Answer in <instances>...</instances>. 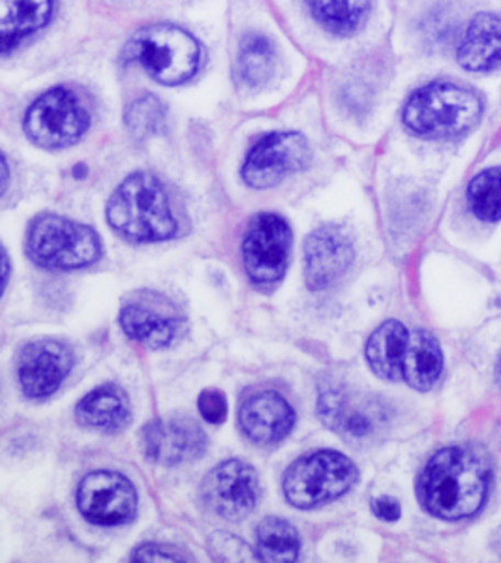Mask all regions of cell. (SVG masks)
<instances>
[{
	"instance_id": "obj_1",
	"label": "cell",
	"mask_w": 501,
	"mask_h": 563,
	"mask_svg": "<svg viewBox=\"0 0 501 563\" xmlns=\"http://www.w3.org/2000/svg\"><path fill=\"white\" fill-rule=\"evenodd\" d=\"M490 485V464L466 445L439 449L419 475L417 496L426 511L444 520H463L481 511Z\"/></svg>"
},
{
	"instance_id": "obj_2",
	"label": "cell",
	"mask_w": 501,
	"mask_h": 563,
	"mask_svg": "<svg viewBox=\"0 0 501 563\" xmlns=\"http://www.w3.org/2000/svg\"><path fill=\"white\" fill-rule=\"evenodd\" d=\"M105 214L111 228L134 243H162L177 233L166 188L148 172L129 175L111 196Z\"/></svg>"
},
{
	"instance_id": "obj_3",
	"label": "cell",
	"mask_w": 501,
	"mask_h": 563,
	"mask_svg": "<svg viewBox=\"0 0 501 563\" xmlns=\"http://www.w3.org/2000/svg\"><path fill=\"white\" fill-rule=\"evenodd\" d=\"M482 98L463 85L436 81L415 90L404 106L405 129L428 140H449L476 129Z\"/></svg>"
},
{
	"instance_id": "obj_4",
	"label": "cell",
	"mask_w": 501,
	"mask_h": 563,
	"mask_svg": "<svg viewBox=\"0 0 501 563\" xmlns=\"http://www.w3.org/2000/svg\"><path fill=\"white\" fill-rule=\"evenodd\" d=\"M123 58L135 63L158 84L175 87L190 81L203 63V47L182 26L158 23L143 26L124 45Z\"/></svg>"
},
{
	"instance_id": "obj_5",
	"label": "cell",
	"mask_w": 501,
	"mask_h": 563,
	"mask_svg": "<svg viewBox=\"0 0 501 563\" xmlns=\"http://www.w3.org/2000/svg\"><path fill=\"white\" fill-rule=\"evenodd\" d=\"M26 252L45 269L74 271L97 263L102 243L89 225L58 214H40L29 230Z\"/></svg>"
},
{
	"instance_id": "obj_6",
	"label": "cell",
	"mask_w": 501,
	"mask_h": 563,
	"mask_svg": "<svg viewBox=\"0 0 501 563\" xmlns=\"http://www.w3.org/2000/svg\"><path fill=\"white\" fill-rule=\"evenodd\" d=\"M357 477V466L346 455L318 451L291 464L283 475V494L297 509H314L342 498Z\"/></svg>"
},
{
	"instance_id": "obj_7",
	"label": "cell",
	"mask_w": 501,
	"mask_h": 563,
	"mask_svg": "<svg viewBox=\"0 0 501 563\" xmlns=\"http://www.w3.org/2000/svg\"><path fill=\"white\" fill-rule=\"evenodd\" d=\"M89 124V111L78 95L66 87H55L29 108L23 130L38 147L66 148L84 137Z\"/></svg>"
},
{
	"instance_id": "obj_8",
	"label": "cell",
	"mask_w": 501,
	"mask_h": 563,
	"mask_svg": "<svg viewBox=\"0 0 501 563\" xmlns=\"http://www.w3.org/2000/svg\"><path fill=\"white\" fill-rule=\"evenodd\" d=\"M312 161L307 137L297 132H272L257 141L246 156L241 175L250 188L265 190L302 172Z\"/></svg>"
},
{
	"instance_id": "obj_9",
	"label": "cell",
	"mask_w": 501,
	"mask_h": 563,
	"mask_svg": "<svg viewBox=\"0 0 501 563\" xmlns=\"http://www.w3.org/2000/svg\"><path fill=\"white\" fill-rule=\"evenodd\" d=\"M290 250V224L272 212L257 214L243 239L246 275L256 284H277L288 271Z\"/></svg>"
},
{
	"instance_id": "obj_10",
	"label": "cell",
	"mask_w": 501,
	"mask_h": 563,
	"mask_svg": "<svg viewBox=\"0 0 501 563\" xmlns=\"http://www.w3.org/2000/svg\"><path fill=\"white\" fill-rule=\"evenodd\" d=\"M203 499L211 511L225 520H243L256 509L261 483L248 462L224 461L212 467L203 481Z\"/></svg>"
},
{
	"instance_id": "obj_11",
	"label": "cell",
	"mask_w": 501,
	"mask_h": 563,
	"mask_svg": "<svg viewBox=\"0 0 501 563\" xmlns=\"http://www.w3.org/2000/svg\"><path fill=\"white\" fill-rule=\"evenodd\" d=\"M76 499L79 511L92 525H126L137 512V493L132 481L116 472L102 470L87 475Z\"/></svg>"
},
{
	"instance_id": "obj_12",
	"label": "cell",
	"mask_w": 501,
	"mask_h": 563,
	"mask_svg": "<svg viewBox=\"0 0 501 563\" xmlns=\"http://www.w3.org/2000/svg\"><path fill=\"white\" fill-rule=\"evenodd\" d=\"M318 413L329 429L354 443L367 442L387 422L386 411L379 408L378 400L344 389L322 393L318 400Z\"/></svg>"
},
{
	"instance_id": "obj_13",
	"label": "cell",
	"mask_w": 501,
	"mask_h": 563,
	"mask_svg": "<svg viewBox=\"0 0 501 563\" xmlns=\"http://www.w3.org/2000/svg\"><path fill=\"white\" fill-rule=\"evenodd\" d=\"M74 366V352L58 340H34L18 355V378L29 398H45L63 385Z\"/></svg>"
},
{
	"instance_id": "obj_14",
	"label": "cell",
	"mask_w": 501,
	"mask_h": 563,
	"mask_svg": "<svg viewBox=\"0 0 501 563\" xmlns=\"http://www.w3.org/2000/svg\"><path fill=\"white\" fill-rule=\"evenodd\" d=\"M205 430L192 419H156L143 429V449L148 461L180 466L198 461L207 451Z\"/></svg>"
},
{
	"instance_id": "obj_15",
	"label": "cell",
	"mask_w": 501,
	"mask_h": 563,
	"mask_svg": "<svg viewBox=\"0 0 501 563\" xmlns=\"http://www.w3.org/2000/svg\"><path fill=\"white\" fill-rule=\"evenodd\" d=\"M355 246L341 225H323L304 243V280L314 291L338 280L354 263Z\"/></svg>"
},
{
	"instance_id": "obj_16",
	"label": "cell",
	"mask_w": 501,
	"mask_h": 563,
	"mask_svg": "<svg viewBox=\"0 0 501 563\" xmlns=\"http://www.w3.org/2000/svg\"><path fill=\"white\" fill-rule=\"evenodd\" d=\"M119 321L130 339L151 350L169 346L180 329V318L174 305L155 294L140 295L124 302Z\"/></svg>"
},
{
	"instance_id": "obj_17",
	"label": "cell",
	"mask_w": 501,
	"mask_h": 563,
	"mask_svg": "<svg viewBox=\"0 0 501 563\" xmlns=\"http://www.w3.org/2000/svg\"><path fill=\"white\" fill-rule=\"evenodd\" d=\"M238 424L257 445H275L296 427V411L277 390H256L241 402Z\"/></svg>"
},
{
	"instance_id": "obj_18",
	"label": "cell",
	"mask_w": 501,
	"mask_h": 563,
	"mask_svg": "<svg viewBox=\"0 0 501 563\" xmlns=\"http://www.w3.org/2000/svg\"><path fill=\"white\" fill-rule=\"evenodd\" d=\"M500 25L498 13H477L458 44L457 58L463 68L481 74L500 66Z\"/></svg>"
},
{
	"instance_id": "obj_19",
	"label": "cell",
	"mask_w": 501,
	"mask_h": 563,
	"mask_svg": "<svg viewBox=\"0 0 501 563\" xmlns=\"http://www.w3.org/2000/svg\"><path fill=\"white\" fill-rule=\"evenodd\" d=\"M52 15L53 2L47 0H0V55L38 33L52 21Z\"/></svg>"
},
{
	"instance_id": "obj_20",
	"label": "cell",
	"mask_w": 501,
	"mask_h": 563,
	"mask_svg": "<svg viewBox=\"0 0 501 563\" xmlns=\"http://www.w3.org/2000/svg\"><path fill=\"white\" fill-rule=\"evenodd\" d=\"M130 416L132 410L129 395L119 385L113 384L100 385L97 389L90 390L76 408V417L84 427L105 432H115L129 427Z\"/></svg>"
},
{
	"instance_id": "obj_21",
	"label": "cell",
	"mask_w": 501,
	"mask_h": 563,
	"mask_svg": "<svg viewBox=\"0 0 501 563\" xmlns=\"http://www.w3.org/2000/svg\"><path fill=\"white\" fill-rule=\"evenodd\" d=\"M444 371V353L437 340L426 331L408 334L402 357V382L415 390H431Z\"/></svg>"
},
{
	"instance_id": "obj_22",
	"label": "cell",
	"mask_w": 501,
	"mask_h": 563,
	"mask_svg": "<svg viewBox=\"0 0 501 563\" xmlns=\"http://www.w3.org/2000/svg\"><path fill=\"white\" fill-rule=\"evenodd\" d=\"M408 334L410 331L394 320L386 321L374 331L368 339L365 355L376 376L387 382H402V357Z\"/></svg>"
},
{
	"instance_id": "obj_23",
	"label": "cell",
	"mask_w": 501,
	"mask_h": 563,
	"mask_svg": "<svg viewBox=\"0 0 501 563\" xmlns=\"http://www.w3.org/2000/svg\"><path fill=\"white\" fill-rule=\"evenodd\" d=\"M277 65L278 53L275 44L261 34H248L238 47L235 77L241 87L261 89L275 76Z\"/></svg>"
},
{
	"instance_id": "obj_24",
	"label": "cell",
	"mask_w": 501,
	"mask_h": 563,
	"mask_svg": "<svg viewBox=\"0 0 501 563\" xmlns=\"http://www.w3.org/2000/svg\"><path fill=\"white\" fill-rule=\"evenodd\" d=\"M301 552L299 531L280 517H267L256 528V556L261 562H296Z\"/></svg>"
},
{
	"instance_id": "obj_25",
	"label": "cell",
	"mask_w": 501,
	"mask_h": 563,
	"mask_svg": "<svg viewBox=\"0 0 501 563\" xmlns=\"http://www.w3.org/2000/svg\"><path fill=\"white\" fill-rule=\"evenodd\" d=\"M370 2H309V10L318 25L336 36H352L365 25Z\"/></svg>"
},
{
	"instance_id": "obj_26",
	"label": "cell",
	"mask_w": 501,
	"mask_h": 563,
	"mask_svg": "<svg viewBox=\"0 0 501 563\" xmlns=\"http://www.w3.org/2000/svg\"><path fill=\"white\" fill-rule=\"evenodd\" d=\"M124 122L135 140L143 141L164 134L167 129L166 106L162 103L160 98L145 95L130 103Z\"/></svg>"
},
{
	"instance_id": "obj_27",
	"label": "cell",
	"mask_w": 501,
	"mask_h": 563,
	"mask_svg": "<svg viewBox=\"0 0 501 563\" xmlns=\"http://www.w3.org/2000/svg\"><path fill=\"white\" fill-rule=\"evenodd\" d=\"M468 201L474 214L482 222H500V167H489L471 179Z\"/></svg>"
},
{
	"instance_id": "obj_28",
	"label": "cell",
	"mask_w": 501,
	"mask_h": 563,
	"mask_svg": "<svg viewBox=\"0 0 501 563\" xmlns=\"http://www.w3.org/2000/svg\"><path fill=\"white\" fill-rule=\"evenodd\" d=\"M198 408H200L201 417L212 424H220L227 417V400H225L224 393L216 389L203 390L198 400Z\"/></svg>"
},
{
	"instance_id": "obj_29",
	"label": "cell",
	"mask_w": 501,
	"mask_h": 563,
	"mask_svg": "<svg viewBox=\"0 0 501 563\" xmlns=\"http://www.w3.org/2000/svg\"><path fill=\"white\" fill-rule=\"evenodd\" d=\"M134 562H187V560H192V558H187L185 554H180L177 549L174 547H166V544H142L140 549H135L134 556H132Z\"/></svg>"
},
{
	"instance_id": "obj_30",
	"label": "cell",
	"mask_w": 501,
	"mask_h": 563,
	"mask_svg": "<svg viewBox=\"0 0 501 563\" xmlns=\"http://www.w3.org/2000/svg\"><path fill=\"white\" fill-rule=\"evenodd\" d=\"M372 511L378 519L386 520V522H397L400 519V515H402L399 501L394 498H389V496L376 499L372 504Z\"/></svg>"
},
{
	"instance_id": "obj_31",
	"label": "cell",
	"mask_w": 501,
	"mask_h": 563,
	"mask_svg": "<svg viewBox=\"0 0 501 563\" xmlns=\"http://www.w3.org/2000/svg\"><path fill=\"white\" fill-rule=\"evenodd\" d=\"M8 278H10V260H8L4 249L0 246V297L7 289Z\"/></svg>"
},
{
	"instance_id": "obj_32",
	"label": "cell",
	"mask_w": 501,
	"mask_h": 563,
	"mask_svg": "<svg viewBox=\"0 0 501 563\" xmlns=\"http://www.w3.org/2000/svg\"><path fill=\"white\" fill-rule=\"evenodd\" d=\"M8 180H10V169H8L4 156L0 154V196L7 192Z\"/></svg>"
}]
</instances>
